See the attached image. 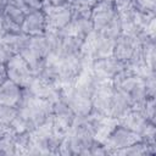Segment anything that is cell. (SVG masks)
I'll return each mask as SVG.
<instances>
[{
  "label": "cell",
  "mask_w": 156,
  "mask_h": 156,
  "mask_svg": "<svg viewBox=\"0 0 156 156\" xmlns=\"http://www.w3.org/2000/svg\"><path fill=\"white\" fill-rule=\"evenodd\" d=\"M1 15H2V18L5 21L11 22L18 27L22 26L23 20L26 17V13L15 2H9L7 5H5L4 9L1 10Z\"/></svg>",
  "instance_id": "cell-11"
},
{
  "label": "cell",
  "mask_w": 156,
  "mask_h": 156,
  "mask_svg": "<svg viewBox=\"0 0 156 156\" xmlns=\"http://www.w3.org/2000/svg\"><path fill=\"white\" fill-rule=\"evenodd\" d=\"M117 121H118V124L138 133L139 135H140L141 130L144 129V127L149 123L147 118L140 110H130Z\"/></svg>",
  "instance_id": "cell-9"
},
{
  "label": "cell",
  "mask_w": 156,
  "mask_h": 156,
  "mask_svg": "<svg viewBox=\"0 0 156 156\" xmlns=\"http://www.w3.org/2000/svg\"><path fill=\"white\" fill-rule=\"evenodd\" d=\"M22 93L23 88L10 79H6L0 84V105L17 108L22 99Z\"/></svg>",
  "instance_id": "cell-8"
},
{
  "label": "cell",
  "mask_w": 156,
  "mask_h": 156,
  "mask_svg": "<svg viewBox=\"0 0 156 156\" xmlns=\"http://www.w3.org/2000/svg\"><path fill=\"white\" fill-rule=\"evenodd\" d=\"M51 52L50 41L48 37L44 35H28L22 46L18 50V54L30 65L34 73L38 69V67L43 63L45 58Z\"/></svg>",
  "instance_id": "cell-1"
},
{
  "label": "cell",
  "mask_w": 156,
  "mask_h": 156,
  "mask_svg": "<svg viewBox=\"0 0 156 156\" xmlns=\"http://www.w3.org/2000/svg\"><path fill=\"white\" fill-rule=\"evenodd\" d=\"M12 1H15V0H0V11L4 9L5 5H7L9 2H12Z\"/></svg>",
  "instance_id": "cell-20"
},
{
  "label": "cell",
  "mask_w": 156,
  "mask_h": 156,
  "mask_svg": "<svg viewBox=\"0 0 156 156\" xmlns=\"http://www.w3.org/2000/svg\"><path fill=\"white\" fill-rule=\"evenodd\" d=\"M74 0H50V4L56 6H72Z\"/></svg>",
  "instance_id": "cell-17"
},
{
  "label": "cell",
  "mask_w": 156,
  "mask_h": 156,
  "mask_svg": "<svg viewBox=\"0 0 156 156\" xmlns=\"http://www.w3.org/2000/svg\"><path fill=\"white\" fill-rule=\"evenodd\" d=\"M6 79H7L6 67H5V65H0V84H2Z\"/></svg>",
  "instance_id": "cell-18"
},
{
  "label": "cell",
  "mask_w": 156,
  "mask_h": 156,
  "mask_svg": "<svg viewBox=\"0 0 156 156\" xmlns=\"http://www.w3.org/2000/svg\"><path fill=\"white\" fill-rule=\"evenodd\" d=\"M127 66L126 63L117 60L113 55L96 58L91 62V73L98 82L112 80L116 74H118Z\"/></svg>",
  "instance_id": "cell-5"
},
{
  "label": "cell",
  "mask_w": 156,
  "mask_h": 156,
  "mask_svg": "<svg viewBox=\"0 0 156 156\" xmlns=\"http://www.w3.org/2000/svg\"><path fill=\"white\" fill-rule=\"evenodd\" d=\"M21 30L27 35H44L46 33V20L43 10H38L30 13H27L23 23L21 26Z\"/></svg>",
  "instance_id": "cell-7"
},
{
  "label": "cell",
  "mask_w": 156,
  "mask_h": 156,
  "mask_svg": "<svg viewBox=\"0 0 156 156\" xmlns=\"http://www.w3.org/2000/svg\"><path fill=\"white\" fill-rule=\"evenodd\" d=\"M12 55V51L0 40V65H5Z\"/></svg>",
  "instance_id": "cell-16"
},
{
  "label": "cell",
  "mask_w": 156,
  "mask_h": 156,
  "mask_svg": "<svg viewBox=\"0 0 156 156\" xmlns=\"http://www.w3.org/2000/svg\"><path fill=\"white\" fill-rule=\"evenodd\" d=\"M98 1H105V0H96V2H98Z\"/></svg>",
  "instance_id": "cell-22"
},
{
  "label": "cell",
  "mask_w": 156,
  "mask_h": 156,
  "mask_svg": "<svg viewBox=\"0 0 156 156\" xmlns=\"http://www.w3.org/2000/svg\"><path fill=\"white\" fill-rule=\"evenodd\" d=\"M41 1L44 2V5H45V4H49V2H50V0H41Z\"/></svg>",
  "instance_id": "cell-21"
},
{
  "label": "cell",
  "mask_w": 156,
  "mask_h": 156,
  "mask_svg": "<svg viewBox=\"0 0 156 156\" xmlns=\"http://www.w3.org/2000/svg\"><path fill=\"white\" fill-rule=\"evenodd\" d=\"M17 115V108L0 105V126L11 129V123Z\"/></svg>",
  "instance_id": "cell-12"
},
{
  "label": "cell",
  "mask_w": 156,
  "mask_h": 156,
  "mask_svg": "<svg viewBox=\"0 0 156 156\" xmlns=\"http://www.w3.org/2000/svg\"><path fill=\"white\" fill-rule=\"evenodd\" d=\"M113 155H123V156H145V155H154L156 154V147L152 144H149L146 141H138L134 143L127 147L116 150L112 152Z\"/></svg>",
  "instance_id": "cell-10"
},
{
  "label": "cell",
  "mask_w": 156,
  "mask_h": 156,
  "mask_svg": "<svg viewBox=\"0 0 156 156\" xmlns=\"http://www.w3.org/2000/svg\"><path fill=\"white\" fill-rule=\"evenodd\" d=\"M118 18V12L112 0L98 1L90 11V20L94 32H101Z\"/></svg>",
  "instance_id": "cell-3"
},
{
  "label": "cell",
  "mask_w": 156,
  "mask_h": 156,
  "mask_svg": "<svg viewBox=\"0 0 156 156\" xmlns=\"http://www.w3.org/2000/svg\"><path fill=\"white\" fill-rule=\"evenodd\" d=\"M43 12L46 20V30H62L72 20V6L45 4Z\"/></svg>",
  "instance_id": "cell-6"
},
{
  "label": "cell",
  "mask_w": 156,
  "mask_h": 156,
  "mask_svg": "<svg viewBox=\"0 0 156 156\" xmlns=\"http://www.w3.org/2000/svg\"><path fill=\"white\" fill-rule=\"evenodd\" d=\"M155 136H156L155 123L149 122V123L144 127V129L141 130V133H140V138H141L143 141H146V143H149V144L155 145V144H156V141H155Z\"/></svg>",
  "instance_id": "cell-15"
},
{
  "label": "cell",
  "mask_w": 156,
  "mask_h": 156,
  "mask_svg": "<svg viewBox=\"0 0 156 156\" xmlns=\"http://www.w3.org/2000/svg\"><path fill=\"white\" fill-rule=\"evenodd\" d=\"M4 35V22H2V15L0 11V38Z\"/></svg>",
  "instance_id": "cell-19"
},
{
  "label": "cell",
  "mask_w": 156,
  "mask_h": 156,
  "mask_svg": "<svg viewBox=\"0 0 156 156\" xmlns=\"http://www.w3.org/2000/svg\"><path fill=\"white\" fill-rule=\"evenodd\" d=\"M132 5L136 11L144 13H152L155 12V0H132Z\"/></svg>",
  "instance_id": "cell-14"
},
{
  "label": "cell",
  "mask_w": 156,
  "mask_h": 156,
  "mask_svg": "<svg viewBox=\"0 0 156 156\" xmlns=\"http://www.w3.org/2000/svg\"><path fill=\"white\" fill-rule=\"evenodd\" d=\"M12 2H15L26 15L38 10H43L44 6V2L41 0H15Z\"/></svg>",
  "instance_id": "cell-13"
},
{
  "label": "cell",
  "mask_w": 156,
  "mask_h": 156,
  "mask_svg": "<svg viewBox=\"0 0 156 156\" xmlns=\"http://www.w3.org/2000/svg\"><path fill=\"white\" fill-rule=\"evenodd\" d=\"M7 79L15 82L21 88H29L35 79V73L30 65L20 55L13 54L5 63Z\"/></svg>",
  "instance_id": "cell-2"
},
{
  "label": "cell",
  "mask_w": 156,
  "mask_h": 156,
  "mask_svg": "<svg viewBox=\"0 0 156 156\" xmlns=\"http://www.w3.org/2000/svg\"><path fill=\"white\" fill-rule=\"evenodd\" d=\"M140 140H141V138L138 133L117 123L111 129V132L107 134V136L105 138L102 144L107 147L110 154H112L116 150L127 147V146H129L134 143H138Z\"/></svg>",
  "instance_id": "cell-4"
}]
</instances>
